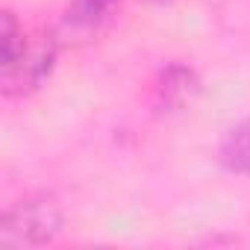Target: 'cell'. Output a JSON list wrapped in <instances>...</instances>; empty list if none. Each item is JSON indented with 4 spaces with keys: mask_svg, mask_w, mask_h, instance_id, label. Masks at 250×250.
I'll list each match as a JSON object with an SVG mask.
<instances>
[{
    "mask_svg": "<svg viewBox=\"0 0 250 250\" xmlns=\"http://www.w3.org/2000/svg\"><path fill=\"white\" fill-rule=\"evenodd\" d=\"M62 229V209L50 194H33L6 209L0 221V247H42Z\"/></svg>",
    "mask_w": 250,
    "mask_h": 250,
    "instance_id": "obj_1",
    "label": "cell"
},
{
    "mask_svg": "<svg viewBox=\"0 0 250 250\" xmlns=\"http://www.w3.org/2000/svg\"><path fill=\"white\" fill-rule=\"evenodd\" d=\"M56 62V39H39L33 44L24 42L21 53L3 65V91L6 94H30L36 91L53 71Z\"/></svg>",
    "mask_w": 250,
    "mask_h": 250,
    "instance_id": "obj_2",
    "label": "cell"
},
{
    "mask_svg": "<svg viewBox=\"0 0 250 250\" xmlns=\"http://www.w3.org/2000/svg\"><path fill=\"white\" fill-rule=\"evenodd\" d=\"M156 91H159V106L165 112H177V109H183L186 103L194 100V94L200 91V83H197V77H194L191 68H186V65H168L162 71V80H159Z\"/></svg>",
    "mask_w": 250,
    "mask_h": 250,
    "instance_id": "obj_3",
    "label": "cell"
},
{
    "mask_svg": "<svg viewBox=\"0 0 250 250\" xmlns=\"http://www.w3.org/2000/svg\"><path fill=\"white\" fill-rule=\"evenodd\" d=\"M218 162L232 174H250V118L224 133L218 145Z\"/></svg>",
    "mask_w": 250,
    "mask_h": 250,
    "instance_id": "obj_4",
    "label": "cell"
},
{
    "mask_svg": "<svg viewBox=\"0 0 250 250\" xmlns=\"http://www.w3.org/2000/svg\"><path fill=\"white\" fill-rule=\"evenodd\" d=\"M121 0H74L65 12V24L71 30H94L115 15Z\"/></svg>",
    "mask_w": 250,
    "mask_h": 250,
    "instance_id": "obj_5",
    "label": "cell"
},
{
    "mask_svg": "<svg viewBox=\"0 0 250 250\" xmlns=\"http://www.w3.org/2000/svg\"><path fill=\"white\" fill-rule=\"evenodd\" d=\"M24 47V33L15 24L12 12H3V30H0V65H9Z\"/></svg>",
    "mask_w": 250,
    "mask_h": 250,
    "instance_id": "obj_6",
    "label": "cell"
}]
</instances>
